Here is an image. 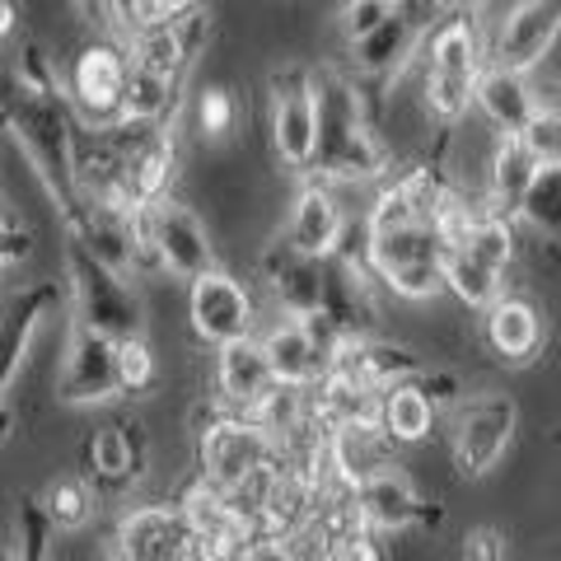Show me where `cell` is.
I'll list each match as a JSON object with an SVG mask.
<instances>
[{"label":"cell","instance_id":"1","mask_svg":"<svg viewBox=\"0 0 561 561\" xmlns=\"http://www.w3.org/2000/svg\"><path fill=\"white\" fill-rule=\"evenodd\" d=\"M454 192V179L421 160L375 183V197L360 216V262L375 286L408 305H431L445 295V225L440 210Z\"/></svg>","mask_w":561,"mask_h":561},{"label":"cell","instance_id":"2","mask_svg":"<svg viewBox=\"0 0 561 561\" xmlns=\"http://www.w3.org/2000/svg\"><path fill=\"white\" fill-rule=\"evenodd\" d=\"M0 131L24 150L28 169L38 173L47 202L57 206L61 234L76 239L94 216V206H84L76 173L80 117L61 90V70L28 38L20 51H0Z\"/></svg>","mask_w":561,"mask_h":561},{"label":"cell","instance_id":"3","mask_svg":"<svg viewBox=\"0 0 561 561\" xmlns=\"http://www.w3.org/2000/svg\"><path fill=\"white\" fill-rule=\"evenodd\" d=\"M313 94H319V150H313L309 179L332 187H365L389 179L393 146L383 140L360 80L346 66H319L313 70Z\"/></svg>","mask_w":561,"mask_h":561},{"label":"cell","instance_id":"4","mask_svg":"<svg viewBox=\"0 0 561 561\" xmlns=\"http://www.w3.org/2000/svg\"><path fill=\"white\" fill-rule=\"evenodd\" d=\"M486 66L491 57L482 5H445L421 47V108L431 127H440V136L472 117Z\"/></svg>","mask_w":561,"mask_h":561},{"label":"cell","instance_id":"5","mask_svg":"<svg viewBox=\"0 0 561 561\" xmlns=\"http://www.w3.org/2000/svg\"><path fill=\"white\" fill-rule=\"evenodd\" d=\"M61 267H66V290H70V305H76L80 328H94L113 342L146 337V305H140L127 272L103 262L76 239L61 243Z\"/></svg>","mask_w":561,"mask_h":561},{"label":"cell","instance_id":"6","mask_svg":"<svg viewBox=\"0 0 561 561\" xmlns=\"http://www.w3.org/2000/svg\"><path fill=\"white\" fill-rule=\"evenodd\" d=\"M280 459H286V449L257 416L210 408L197 426V478L216 482L220 491H243Z\"/></svg>","mask_w":561,"mask_h":561},{"label":"cell","instance_id":"7","mask_svg":"<svg viewBox=\"0 0 561 561\" xmlns=\"http://www.w3.org/2000/svg\"><path fill=\"white\" fill-rule=\"evenodd\" d=\"M136 267H154L173 280H197L220 267L206 220L183 197H164L136 216Z\"/></svg>","mask_w":561,"mask_h":561},{"label":"cell","instance_id":"8","mask_svg":"<svg viewBox=\"0 0 561 561\" xmlns=\"http://www.w3.org/2000/svg\"><path fill=\"white\" fill-rule=\"evenodd\" d=\"M515 431H519L515 393L505 389L463 393L449 408V459L459 468V478L478 482L486 472H496L515 445Z\"/></svg>","mask_w":561,"mask_h":561},{"label":"cell","instance_id":"9","mask_svg":"<svg viewBox=\"0 0 561 561\" xmlns=\"http://www.w3.org/2000/svg\"><path fill=\"white\" fill-rule=\"evenodd\" d=\"M127 84H131V51L127 43L94 33L90 43L70 51L61 66V90L76 108L80 127H113L127 117Z\"/></svg>","mask_w":561,"mask_h":561},{"label":"cell","instance_id":"10","mask_svg":"<svg viewBox=\"0 0 561 561\" xmlns=\"http://www.w3.org/2000/svg\"><path fill=\"white\" fill-rule=\"evenodd\" d=\"M267 131L272 150L286 173L309 179L313 150H319V94H313V70L290 61L272 70L267 80Z\"/></svg>","mask_w":561,"mask_h":561},{"label":"cell","instance_id":"11","mask_svg":"<svg viewBox=\"0 0 561 561\" xmlns=\"http://www.w3.org/2000/svg\"><path fill=\"white\" fill-rule=\"evenodd\" d=\"M440 10L445 5H435V0H408L375 33H365L360 43H346V70L360 80V90H389V84H398L402 70L421 57L426 33L440 20Z\"/></svg>","mask_w":561,"mask_h":561},{"label":"cell","instance_id":"12","mask_svg":"<svg viewBox=\"0 0 561 561\" xmlns=\"http://www.w3.org/2000/svg\"><path fill=\"white\" fill-rule=\"evenodd\" d=\"M66 305V280L38 276L20 286L14 295L0 300V440L10 435L14 416H10V393L20 383V370L28 365L33 337L43 332V323Z\"/></svg>","mask_w":561,"mask_h":561},{"label":"cell","instance_id":"13","mask_svg":"<svg viewBox=\"0 0 561 561\" xmlns=\"http://www.w3.org/2000/svg\"><path fill=\"white\" fill-rule=\"evenodd\" d=\"M561 47V0H511L496 20H486L491 66L538 76Z\"/></svg>","mask_w":561,"mask_h":561},{"label":"cell","instance_id":"14","mask_svg":"<svg viewBox=\"0 0 561 561\" xmlns=\"http://www.w3.org/2000/svg\"><path fill=\"white\" fill-rule=\"evenodd\" d=\"M187 323H192V337L202 346H230V342H249L257 337V295L243 276L234 272H206L187 286Z\"/></svg>","mask_w":561,"mask_h":561},{"label":"cell","instance_id":"15","mask_svg":"<svg viewBox=\"0 0 561 561\" xmlns=\"http://www.w3.org/2000/svg\"><path fill=\"white\" fill-rule=\"evenodd\" d=\"M342 505H346L351 519H360L365 529H375L383 538L412 534V529H426L431 534L435 524L445 519L440 505H435L402 468H389V472H379V478L360 482L356 491H346Z\"/></svg>","mask_w":561,"mask_h":561},{"label":"cell","instance_id":"16","mask_svg":"<svg viewBox=\"0 0 561 561\" xmlns=\"http://www.w3.org/2000/svg\"><path fill=\"white\" fill-rule=\"evenodd\" d=\"M113 561H202V542L179 501H150L117 519Z\"/></svg>","mask_w":561,"mask_h":561},{"label":"cell","instance_id":"17","mask_svg":"<svg viewBox=\"0 0 561 561\" xmlns=\"http://www.w3.org/2000/svg\"><path fill=\"white\" fill-rule=\"evenodd\" d=\"M478 342L505 370H524L548 351V309L529 290H505L478 313Z\"/></svg>","mask_w":561,"mask_h":561},{"label":"cell","instance_id":"18","mask_svg":"<svg viewBox=\"0 0 561 561\" xmlns=\"http://www.w3.org/2000/svg\"><path fill=\"white\" fill-rule=\"evenodd\" d=\"M346 234H351V216L337 197V187L305 179V187L295 192V202L286 210V225H280V243L300 257L328 262L346 253Z\"/></svg>","mask_w":561,"mask_h":561},{"label":"cell","instance_id":"19","mask_svg":"<svg viewBox=\"0 0 561 561\" xmlns=\"http://www.w3.org/2000/svg\"><path fill=\"white\" fill-rule=\"evenodd\" d=\"M117 389V342L94 328H70L61 370H57V402L66 408H108Z\"/></svg>","mask_w":561,"mask_h":561},{"label":"cell","instance_id":"20","mask_svg":"<svg viewBox=\"0 0 561 561\" xmlns=\"http://www.w3.org/2000/svg\"><path fill=\"white\" fill-rule=\"evenodd\" d=\"M323 468L328 482L337 486V496H346L360 482L398 468V445L379 431V421H342L323 435Z\"/></svg>","mask_w":561,"mask_h":561},{"label":"cell","instance_id":"21","mask_svg":"<svg viewBox=\"0 0 561 561\" xmlns=\"http://www.w3.org/2000/svg\"><path fill=\"white\" fill-rule=\"evenodd\" d=\"M84 463V482H90L99 496H117L127 491L140 472H146V426L140 421H103L90 431V440L80 449Z\"/></svg>","mask_w":561,"mask_h":561},{"label":"cell","instance_id":"22","mask_svg":"<svg viewBox=\"0 0 561 561\" xmlns=\"http://www.w3.org/2000/svg\"><path fill=\"white\" fill-rule=\"evenodd\" d=\"M332 370H342L356 383H365V389L383 393V389H393V383L421 379L431 370V356H421L408 342H393V337H383V332H375V337H346L332 351Z\"/></svg>","mask_w":561,"mask_h":561},{"label":"cell","instance_id":"23","mask_svg":"<svg viewBox=\"0 0 561 561\" xmlns=\"http://www.w3.org/2000/svg\"><path fill=\"white\" fill-rule=\"evenodd\" d=\"M210 383H216V408L253 416L276 389L272 365L262 356V342L249 337V342L216 346V356H210Z\"/></svg>","mask_w":561,"mask_h":561},{"label":"cell","instance_id":"24","mask_svg":"<svg viewBox=\"0 0 561 561\" xmlns=\"http://www.w3.org/2000/svg\"><path fill=\"white\" fill-rule=\"evenodd\" d=\"M262 342V356L272 365V379L280 389H319L332 370V356L313 342V332L300 323V319H276L257 332Z\"/></svg>","mask_w":561,"mask_h":561},{"label":"cell","instance_id":"25","mask_svg":"<svg viewBox=\"0 0 561 561\" xmlns=\"http://www.w3.org/2000/svg\"><path fill=\"white\" fill-rule=\"evenodd\" d=\"M538 108H542L538 76L486 66V76L478 84V103H472V117H478L482 127H491L496 136H524V127L538 117Z\"/></svg>","mask_w":561,"mask_h":561},{"label":"cell","instance_id":"26","mask_svg":"<svg viewBox=\"0 0 561 561\" xmlns=\"http://www.w3.org/2000/svg\"><path fill=\"white\" fill-rule=\"evenodd\" d=\"M262 286H267L272 305L280 319H309V313L323 309V290H328V272L323 262L290 253L286 243L262 257Z\"/></svg>","mask_w":561,"mask_h":561},{"label":"cell","instance_id":"27","mask_svg":"<svg viewBox=\"0 0 561 561\" xmlns=\"http://www.w3.org/2000/svg\"><path fill=\"white\" fill-rule=\"evenodd\" d=\"M538 164L534 154L524 150L519 136H496V146L486 154V173H482V206L496 210V216H515L524 192L534 187Z\"/></svg>","mask_w":561,"mask_h":561},{"label":"cell","instance_id":"28","mask_svg":"<svg viewBox=\"0 0 561 561\" xmlns=\"http://www.w3.org/2000/svg\"><path fill=\"white\" fill-rule=\"evenodd\" d=\"M375 421H379V431L389 435L398 449H412L421 440H431L435 421H440V408H435L431 393L412 379V383H393V389L379 393Z\"/></svg>","mask_w":561,"mask_h":561},{"label":"cell","instance_id":"29","mask_svg":"<svg viewBox=\"0 0 561 561\" xmlns=\"http://www.w3.org/2000/svg\"><path fill=\"white\" fill-rule=\"evenodd\" d=\"M505 290H511V276L491 272L486 262H478L468 249L449 243V253H445V295H449V300H459L463 309H478L482 313Z\"/></svg>","mask_w":561,"mask_h":561},{"label":"cell","instance_id":"30","mask_svg":"<svg viewBox=\"0 0 561 561\" xmlns=\"http://www.w3.org/2000/svg\"><path fill=\"white\" fill-rule=\"evenodd\" d=\"M515 220H519L524 239L561 249V164L557 169H538V179H534L529 192H524Z\"/></svg>","mask_w":561,"mask_h":561},{"label":"cell","instance_id":"31","mask_svg":"<svg viewBox=\"0 0 561 561\" xmlns=\"http://www.w3.org/2000/svg\"><path fill=\"white\" fill-rule=\"evenodd\" d=\"M38 496H43L47 515H51V524H57L61 534H80L99 511V491L84 478H57V482H47Z\"/></svg>","mask_w":561,"mask_h":561},{"label":"cell","instance_id":"32","mask_svg":"<svg viewBox=\"0 0 561 561\" xmlns=\"http://www.w3.org/2000/svg\"><path fill=\"white\" fill-rule=\"evenodd\" d=\"M323 561H389V542L360 519H351L342 505L337 519L323 529Z\"/></svg>","mask_w":561,"mask_h":561},{"label":"cell","instance_id":"33","mask_svg":"<svg viewBox=\"0 0 561 561\" xmlns=\"http://www.w3.org/2000/svg\"><path fill=\"white\" fill-rule=\"evenodd\" d=\"M57 524H51L43 496H20L14 511V561H57Z\"/></svg>","mask_w":561,"mask_h":561},{"label":"cell","instance_id":"34","mask_svg":"<svg viewBox=\"0 0 561 561\" xmlns=\"http://www.w3.org/2000/svg\"><path fill=\"white\" fill-rule=\"evenodd\" d=\"M154 383H160V365H154V351L146 337L117 342V389L122 398H146Z\"/></svg>","mask_w":561,"mask_h":561},{"label":"cell","instance_id":"35","mask_svg":"<svg viewBox=\"0 0 561 561\" xmlns=\"http://www.w3.org/2000/svg\"><path fill=\"white\" fill-rule=\"evenodd\" d=\"M239 127V99L225 90V84H210V90L197 94V136L210 140V146H220V140H230Z\"/></svg>","mask_w":561,"mask_h":561},{"label":"cell","instance_id":"36","mask_svg":"<svg viewBox=\"0 0 561 561\" xmlns=\"http://www.w3.org/2000/svg\"><path fill=\"white\" fill-rule=\"evenodd\" d=\"M408 5V0H342L337 5V28H342V43H360L365 33H375L383 20Z\"/></svg>","mask_w":561,"mask_h":561},{"label":"cell","instance_id":"37","mask_svg":"<svg viewBox=\"0 0 561 561\" xmlns=\"http://www.w3.org/2000/svg\"><path fill=\"white\" fill-rule=\"evenodd\" d=\"M80 20H90L94 33H103V38H117L127 43L136 33V0H76Z\"/></svg>","mask_w":561,"mask_h":561},{"label":"cell","instance_id":"38","mask_svg":"<svg viewBox=\"0 0 561 561\" xmlns=\"http://www.w3.org/2000/svg\"><path fill=\"white\" fill-rule=\"evenodd\" d=\"M519 140L534 154L538 169H557L561 164V108H538V117L524 127Z\"/></svg>","mask_w":561,"mask_h":561},{"label":"cell","instance_id":"39","mask_svg":"<svg viewBox=\"0 0 561 561\" xmlns=\"http://www.w3.org/2000/svg\"><path fill=\"white\" fill-rule=\"evenodd\" d=\"M28 253H33V234L10 216V206L0 202V276H5L10 267H20Z\"/></svg>","mask_w":561,"mask_h":561},{"label":"cell","instance_id":"40","mask_svg":"<svg viewBox=\"0 0 561 561\" xmlns=\"http://www.w3.org/2000/svg\"><path fill=\"white\" fill-rule=\"evenodd\" d=\"M463 561H511V538L491 524H478V529L463 534Z\"/></svg>","mask_w":561,"mask_h":561},{"label":"cell","instance_id":"41","mask_svg":"<svg viewBox=\"0 0 561 561\" xmlns=\"http://www.w3.org/2000/svg\"><path fill=\"white\" fill-rule=\"evenodd\" d=\"M202 10H206V0H136V28L140 24H179Z\"/></svg>","mask_w":561,"mask_h":561},{"label":"cell","instance_id":"42","mask_svg":"<svg viewBox=\"0 0 561 561\" xmlns=\"http://www.w3.org/2000/svg\"><path fill=\"white\" fill-rule=\"evenodd\" d=\"M239 561H300V548L295 538H280V534H257L249 548L239 552Z\"/></svg>","mask_w":561,"mask_h":561},{"label":"cell","instance_id":"43","mask_svg":"<svg viewBox=\"0 0 561 561\" xmlns=\"http://www.w3.org/2000/svg\"><path fill=\"white\" fill-rule=\"evenodd\" d=\"M435 5H486V0H435Z\"/></svg>","mask_w":561,"mask_h":561}]
</instances>
